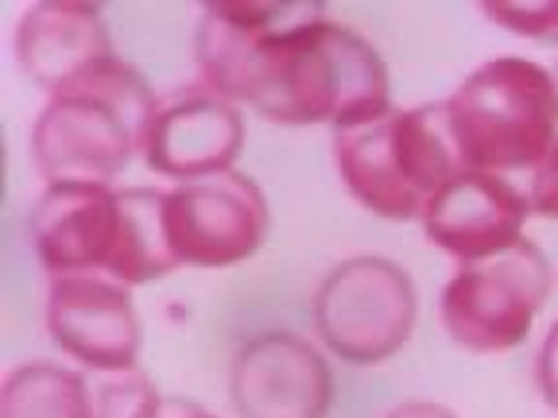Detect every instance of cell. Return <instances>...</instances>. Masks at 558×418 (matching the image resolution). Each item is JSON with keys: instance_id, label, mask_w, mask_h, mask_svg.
Returning <instances> with one entry per match:
<instances>
[{"instance_id": "ba28073f", "label": "cell", "mask_w": 558, "mask_h": 418, "mask_svg": "<svg viewBox=\"0 0 558 418\" xmlns=\"http://www.w3.org/2000/svg\"><path fill=\"white\" fill-rule=\"evenodd\" d=\"M35 260L54 279L109 275L121 241V190L109 183H47L27 213Z\"/></svg>"}, {"instance_id": "7c38bea8", "label": "cell", "mask_w": 558, "mask_h": 418, "mask_svg": "<svg viewBox=\"0 0 558 418\" xmlns=\"http://www.w3.org/2000/svg\"><path fill=\"white\" fill-rule=\"evenodd\" d=\"M244 148V116L233 101L194 89L159 101V113L144 139V159L151 171L194 183L209 174L233 171Z\"/></svg>"}, {"instance_id": "6da1fadb", "label": "cell", "mask_w": 558, "mask_h": 418, "mask_svg": "<svg viewBox=\"0 0 558 418\" xmlns=\"http://www.w3.org/2000/svg\"><path fill=\"white\" fill-rule=\"evenodd\" d=\"M194 62L209 94L253 104L276 124L357 128L392 109L380 51L323 4L221 0L194 32Z\"/></svg>"}, {"instance_id": "4fadbf2b", "label": "cell", "mask_w": 558, "mask_h": 418, "mask_svg": "<svg viewBox=\"0 0 558 418\" xmlns=\"http://www.w3.org/2000/svg\"><path fill=\"white\" fill-rule=\"evenodd\" d=\"M105 54H113L109 27L101 9L86 0H44L32 4L16 24L20 70L47 94H59Z\"/></svg>"}, {"instance_id": "277c9868", "label": "cell", "mask_w": 558, "mask_h": 418, "mask_svg": "<svg viewBox=\"0 0 558 418\" xmlns=\"http://www.w3.org/2000/svg\"><path fill=\"white\" fill-rule=\"evenodd\" d=\"M333 163L349 198L388 221L423 218L438 186L462 171L442 101L388 109L368 124L333 132Z\"/></svg>"}, {"instance_id": "9a60e30c", "label": "cell", "mask_w": 558, "mask_h": 418, "mask_svg": "<svg viewBox=\"0 0 558 418\" xmlns=\"http://www.w3.org/2000/svg\"><path fill=\"white\" fill-rule=\"evenodd\" d=\"M0 418H89V380L62 365H20L4 380Z\"/></svg>"}, {"instance_id": "52a82bcc", "label": "cell", "mask_w": 558, "mask_h": 418, "mask_svg": "<svg viewBox=\"0 0 558 418\" xmlns=\"http://www.w3.org/2000/svg\"><path fill=\"white\" fill-rule=\"evenodd\" d=\"M163 221L179 268H233L264 244L271 213L260 183L233 167L167 190Z\"/></svg>"}, {"instance_id": "2e32d148", "label": "cell", "mask_w": 558, "mask_h": 418, "mask_svg": "<svg viewBox=\"0 0 558 418\" xmlns=\"http://www.w3.org/2000/svg\"><path fill=\"white\" fill-rule=\"evenodd\" d=\"M163 399L140 368L97 372L89 380V418H159Z\"/></svg>"}, {"instance_id": "5bb4252c", "label": "cell", "mask_w": 558, "mask_h": 418, "mask_svg": "<svg viewBox=\"0 0 558 418\" xmlns=\"http://www.w3.org/2000/svg\"><path fill=\"white\" fill-rule=\"evenodd\" d=\"M163 198L167 194L148 190V186L121 190V241H117L109 279H117L124 287L156 283V279L171 275L179 268L171 241H167Z\"/></svg>"}, {"instance_id": "ffe728a7", "label": "cell", "mask_w": 558, "mask_h": 418, "mask_svg": "<svg viewBox=\"0 0 558 418\" xmlns=\"http://www.w3.org/2000/svg\"><path fill=\"white\" fill-rule=\"evenodd\" d=\"M384 418H458L450 407H442V403H430V399H408L400 403V407H392Z\"/></svg>"}, {"instance_id": "3957f363", "label": "cell", "mask_w": 558, "mask_h": 418, "mask_svg": "<svg viewBox=\"0 0 558 418\" xmlns=\"http://www.w3.org/2000/svg\"><path fill=\"white\" fill-rule=\"evenodd\" d=\"M442 109L458 159L470 171H532L558 144V82L520 54L477 66Z\"/></svg>"}, {"instance_id": "e0dca14e", "label": "cell", "mask_w": 558, "mask_h": 418, "mask_svg": "<svg viewBox=\"0 0 558 418\" xmlns=\"http://www.w3.org/2000/svg\"><path fill=\"white\" fill-rule=\"evenodd\" d=\"M493 24L508 27L515 35H532V39H555L558 35V0H488L481 4Z\"/></svg>"}, {"instance_id": "7a4b0ae2", "label": "cell", "mask_w": 558, "mask_h": 418, "mask_svg": "<svg viewBox=\"0 0 558 418\" xmlns=\"http://www.w3.org/2000/svg\"><path fill=\"white\" fill-rule=\"evenodd\" d=\"M159 101L136 66L105 54L51 94L32 124V163L44 183H109L144 151Z\"/></svg>"}, {"instance_id": "44dd1931", "label": "cell", "mask_w": 558, "mask_h": 418, "mask_svg": "<svg viewBox=\"0 0 558 418\" xmlns=\"http://www.w3.org/2000/svg\"><path fill=\"white\" fill-rule=\"evenodd\" d=\"M159 418H214V415L194 407V403H163V415Z\"/></svg>"}, {"instance_id": "8992f818", "label": "cell", "mask_w": 558, "mask_h": 418, "mask_svg": "<svg viewBox=\"0 0 558 418\" xmlns=\"http://www.w3.org/2000/svg\"><path fill=\"white\" fill-rule=\"evenodd\" d=\"M418 295L411 275L384 256H353L314 291V330L345 365H384L415 333Z\"/></svg>"}, {"instance_id": "d6986e66", "label": "cell", "mask_w": 558, "mask_h": 418, "mask_svg": "<svg viewBox=\"0 0 558 418\" xmlns=\"http://www.w3.org/2000/svg\"><path fill=\"white\" fill-rule=\"evenodd\" d=\"M535 388L547 399V407L558 410V322L550 325L539 353H535Z\"/></svg>"}, {"instance_id": "ac0fdd59", "label": "cell", "mask_w": 558, "mask_h": 418, "mask_svg": "<svg viewBox=\"0 0 558 418\" xmlns=\"http://www.w3.org/2000/svg\"><path fill=\"white\" fill-rule=\"evenodd\" d=\"M527 201H532L535 213L558 221V144L547 151L539 167L532 171V190H527Z\"/></svg>"}, {"instance_id": "9c48e42d", "label": "cell", "mask_w": 558, "mask_h": 418, "mask_svg": "<svg viewBox=\"0 0 558 418\" xmlns=\"http://www.w3.org/2000/svg\"><path fill=\"white\" fill-rule=\"evenodd\" d=\"M229 395L241 418H326L333 372L306 337L271 330L236 353Z\"/></svg>"}, {"instance_id": "30bf717a", "label": "cell", "mask_w": 558, "mask_h": 418, "mask_svg": "<svg viewBox=\"0 0 558 418\" xmlns=\"http://www.w3.org/2000/svg\"><path fill=\"white\" fill-rule=\"evenodd\" d=\"M532 213L527 194L505 174L462 167L435 190L423 209V233L458 263H481L523 241V221Z\"/></svg>"}, {"instance_id": "8fae6325", "label": "cell", "mask_w": 558, "mask_h": 418, "mask_svg": "<svg viewBox=\"0 0 558 418\" xmlns=\"http://www.w3.org/2000/svg\"><path fill=\"white\" fill-rule=\"evenodd\" d=\"M47 330L54 345L94 372L136 368L140 314L129 287L109 275L51 279Z\"/></svg>"}, {"instance_id": "5b68a950", "label": "cell", "mask_w": 558, "mask_h": 418, "mask_svg": "<svg viewBox=\"0 0 558 418\" xmlns=\"http://www.w3.org/2000/svg\"><path fill=\"white\" fill-rule=\"evenodd\" d=\"M555 275L535 241L523 236L508 253L481 263H462L438 298V314L453 341L470 353L493 357L527 341L535 314L547 306Z\"/></svg>"}]
</instances>
